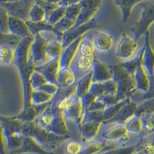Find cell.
<instances>
[{"label":"cell","mask_w":154,"mask_h":154,"mask_svg":"<svg viewBox=\"0 0 154 154\" xmlns=\"http://www.w3.org/2000/svg\"><path fill=\"white\" fill-rule=\"evenodd\" d=\"M96 25H97V21L95 19H93L91 21L81 25L79 26L73 27L69 31L64 32L63 40H62L63 47H66L71 42L75 40L76 38L83 36L86 32L94 29L96 26Z\"/></svg>","instance_id":"13"},{"label":"cell","mask_w":154,"mask_h":154,"mask_svg":"<svg viewBox=\"0 0 154 154\" xmlns=\"http://www.w3.org/2000/svg\"><path fill=\"white\" fill-rule=\"evenodd\" d=\"M136 145L137 152L142 154H154V140L148 136L141 137Z\"/></svg>","instance_id":"32"},{"label":"cell","mask_w":154,"mask_h":154,"mask_svg":"<svg viewBox=\"0 0 154 154\" xmlns=\"http://www.w3.org/2000/svg\"><path fill=\"white\" fill-rule=\"evenodd\" d=\"M3 128H2V125L0 122V154H5V147H4V143H3Z\"/></svg>","instance_id":"53"},{"label":"cell","mask_w":154,"mask_h":154,"mask_svg":"<svg viewBox=\"0 0 154 154\" xmlns=\"http://www.w3.org/2000/svg\"><path fill=\"white\" fill-rule=\"evenodd\" d=\"M145 50L143 53L142 65L150 79L154 76V50L150 43L149 32L145 34Z\"/></svg>","instance_id":"19"},{"label":"cell","mask_w":154,"mask_h":154,"mask_svg":"<svg viewBox=\"0 0 154 154\" xmlns=\"http://www.w3.org/2000/svg\"><path fill=\"white\" fill-rule=\"evenodd\" d=\"M131 100V98L126 99V100H123V101L118 102L117 103L114 104V105L106 107L105 110L103 112V116H102V123L103 122L109 120V119H112L116 114L117 113L119 110L121 109V108L124 105H126L128 102Z\"/></svg>","instance_id":"37"},{"label":"cell","mask_w":154,"mask_h":154,"mask_svg":"<svg viewBox=\"0 0 154 154\" xmlns=\"http://www.w3.org/2000/svg\"><path fill=\"white\" fill-rule=\"evenodd\" d=\"M34 36L23 38L22 42L16 48V58L14 64L18 67L23 85L24 93V106L23 110L32 106L31 94L32 92L30 85V77L35 70V64L29 56V48L33 42Z\"/></svg>","instance_id":"1"},{"label":"cell","mask_w":154,"mask_h":154,"mask_svg":"<svg viewBox=\"0 0 154 154\" xmlns=\"http://www.w3.org/2000/svg\"><path fill=\"white\" fill-rule=\"evenodd\" d=\"M63 49H64V47L61 41L53 39L48 43L47 48H46V54L49 60L60 58Z\"/></svg>","instance_id":"35"},{"label":"cell","mask_w":154,"mask_h":154,"mask_svg":"<svg viewBox=\"0 0 154 154\" xmlns=\"http://www.w3.org/2000/svg\"><path fill=\"white\" fill-rule=\"evenodd\" d=\"M54 96L42 90H32L31 94V104L33 106L42 105L52 103Z\"/></svg>","instance_id":"33"},{"label":"cell","mask_w":154,"mask_h":154,"mask_svg":"<svg viewBox=\"0 0 154 154\" xmlns=\"http://www.w3.org/2000/svg\"><path fill=\"white\" fill-rule=\"evenodd\" d=\"M106 146V142L94 139L83 143V146L79 154H99L104 151Z\"/></svg>","instance_id":"28"},{"label":"cell","mask_w":154,"mask_h":154,"mask_svg":"<svg viewBox=\"0 0 154 154\" xmlns=\"http://www.w3.org/2000/svg\"><path fill=\"white\" fill-rule=\"evenodd\" d=\"M23 38L10 32H0V46H9L16 48L22 42Z\"/></svg>","instance_id":"36"},{"label":"cell","mask_w":154,"mask_h":154,"mask_svg":"<svg viewBox=\"0 0 154 154\" xmlns=\"http://www.w3.org/2000/svg\"><path fill=\"white\" fill-rule=\"evenodd\" d=\"M152 118H153V122H154V112L152 113Z\"/></svg>","instance_id":"55"},{"label":"cell","mask_w":154,"mask_h":154,"mask_svg":"<svg viewBox=\"0 0 154 154\" xmlns=\"http://www.w3.org/2000/svg\"><path fill=\"white\" fill-rule=\"evenodd\" d=\"M135 154H142V153H140V152H136V153H135Z\"/></svg>","instance_id":"56"},{"label":"cell","mask_w":154,"mask_h":154,"mask_svg":"<svg viewBox=\"0 0 154 154\" xmlns=\"http://www.w3.org/2000/svg\"><path fill=\"white\" fill-rule=\"evenodd\" d=\"M106 86V95H114L116 96L117 94L118 90V86L117 82H116L114 79H111V80H108L106 82H104Z\"/></svg>","instance_id":"50"},{"label":"cell","mask_w":154,"mask_h":154,"mask_svg":"<svg viewBox=\"0 0 154 154\" xmlns=\"http://www.w3.org/2000/svg\"><path fill=\"white\" fill-rule=\"evenodd\" d=\"M9 18L8 11L4 6L0 5V32L7 33L9 32Z\"/></svg>","instance_id":"44"},{"label":"cell","mask_w":154,"mask_h":154,"mask_svg":"<svg viewBox=\"0 0 154 154\" xmlns=\"http://www.w3.org/2000/svg\"><path fill=\"white\" fill-rule=\"evenodd\" d=\"M134 79L137 85V90L143 92V93H147L150 88V78L144 69L142 63L136 70L134 75Z\"/></svg>","instance_id":"25"},{"label":"cell","mask_w":154,"mask_h":154,"mask_svg":"<svg viewBox=\"0 0 154 154\" xmlns=\"http://www.w3.org/2000/svg\"><path fill=\"white\" fill-rule=\"evenodd\" d=\"M137 5L142 9L140 18L133 29V36L137 39L149 32L154 24V0H143Z\"/></svg>","instance_id":"6"},{"label":"cell","mask_w":154,"mask_h":154,"mask_svg":"<svg viewBox=\"0 0 154 154\" xmlns=\"http://www.w3.org/2000/svg\"><path fill=\"white\" fill-rule=\"evenodd\" d=\"M89 92L93 93V94H94L97 98L103 97L106 94V86L104 82H93Z\"/></svg>","instance_id":"46"},{"label":"cell","mask_w":154,"mask_h":154,"mask_svg":"<svg viewBox=\"0 0 154 154\" xmlns=\"http://www.w3.org/2000/svg\"><path fill=\"white\" fill-rule=\"evenodd\" d=\"M47 82H49V81L41 72L36 71V70H34L30 77V85H31L32 90L39 89Z\"/></svg>","instance_id":"41"},{"label":"cell","mask_w":154,"mask_h":154,"mask_svg":"<svg viewBox=\"0 0 154 154\" xmlns=\"http://www.w3.org/2000/svg\"><path fill=\"white\" fill-rule=\"evenodd\" d=\"M82 37L76 38L69 46L64 48L60 57V69L71 67L72 62L78 53V49H79V44H80Z\"/></svg>","instance_id":"16"},{"label":"cell","mask_w":154,"mask_h":154,"mask_svg":"<svg viewBox=\"0 0 154 154\" xmlns=\"http://www.w3.org/2000/svg\"><path fill=\"white\" fill-rule=\"evenodd\" d=\"M21 132L24 137H30L33 138L44 149L52 152L54 149H57L63 142H65L70 137L59 136L49 130H44L42 128L35 126L33 122H23Z\"/></svg>","instance_id":"2"},{"label":"cell","mask_w":154,"mask_h":154,"mask_svg":"<svg viewBox=\"0 0 154 154\" xmlns=\"http://www.w3.org/2000/svg\"><path fill=\"white\" fill-rule=\"evenodd\" d=\"M9 32L22 38L33 36L26 24V21L9 16Z\"/></svg>","instance_id":"20"},{"label":"cell","mask_w":154,"mask_h":154,"mask_svg":"<svg viewBox=\"0 0 154 154\" xmlns=\"http://www.w3.org/2000/svg\"><path fill=\"white\" fill-rule=\"evenodd\" d=\"M137 152V145L133 144L126 146H122L117 149L104 150L99 154H135Z\"/></svg>","instance_id":"43"},{"label":"cell","mask_w":154,"mask_h":154,"mask_svg":"<svg viewBox=\"0 0 154 154\" xmlns=\"http://www.w3.org/2000/svg\"><path fill=\"white\" fill-rule=\"evenodd\" d=\"M95 51H96V49H95L93 41L88 38H85L83 35L80 44H79L77 55L89 56V57H95Z\"/></svg>","instance_id":"34"},{"label":"cell","mask_w":154,"mask_h":154,"mask_svg":"<svg viewBox=\"0 0 154 154\" xmlns=\"http://www.w3.org/2000/svg\"><path fill=\"white\" fill-rule=\"evenodd\" d=\"M0 122L3 128L4 137L7 140V146L11 150H16L21 146L24 136L21 132L23 122L13 117L0 116Z\"/></svg>","instance_id":"4"},{"label":"cell","mask_w":154,"mask_h":154,"mask_svg":"<svg viewBox=\"0 0 154 154\" xmlns=\"http://www.w3.org/2000/svg\"><path fill=\"white\" fill-rule=\"evenodd\" d=\"M35 0H19L13 2L2 3V5L8 11L9 16L28 21L29 19V12Z\"/></svg>","instance_id":"8"},{"label":"cell","mask_w":154,"mask_h":154,"mask_svg":"<svg viewBox=\"0 0 154 154\" xmlns=\"http://www.w3.org/2000/svg\"><path fill=\"white\" fill-rule=\"evenodd\" d=\"M100 136L104 140L109 141H115L122 144L121 147L125 146L124 144L130 140V133L126 130L123 124H113V126L102 131Z\"/></svg>","instance_id":"11"},{"label":"cell","mask_w":154,"mask_h":154,"mask_svg":"<svg viewBox=\"0 0 154 154\" xmlns=\"http://www.w3.org/2000/svg\"><path fill=\"white\" fill-rule=\"evenodd\" d=\"M138 103L130 100L126 105L121 108L120 110L114 116L112 119L103 122L102 126H107L110 124H125L126 121L136 114L138 107Z\"/></svg>","instance_id":"12"},{"label":"cell","mask_w":154,"mask_h":154,"mask_svg":"<svg viewBox=\"0 0 154 154\" xmlns=\"http://www.w3.org/2000/svg\"><path fill=\"white\" fill-rule=\"evenodd\" d=\"M58 84L61 89H68L76 83V75L72 67L60 68L57 77Z\"/></svg>","instance_id":"24"},{"label":"cell","mask_w":154,"mask_h":154,"mask_svg":"<svg viewBox=\"0 0 154 154\" xmlns=\"http://www.w3.org/2000/svg\"><path fill=\"white\" fill-rule=\"evenodd\" d=\"M97 99L96 96L94 94H93L92 93L89 92V93L86 94L85 96H83L82 97H81V100H82V106H83V109H84V112H86V109H88V107L91 105V103L93 101Z\"/></svg>","instance_id":"51"},{"label":"cell","mask_w":154,"mask_h":154,"mask_svg":"<svg viewBox=\"0 0 154 154\" xmlns=\"http://www.w3.org/2000/svg\"><path fill=\"white\" fill-rule=\"evenodd\" d=\"M81 12H82V6L79 3L69 5L66 8L65 17L74 20V21H76V19L79 16Z\"/></svg>","instance_id":"45"},{"label":"cell","mask_w":154,"mask_h":154,"mask_svg":"<svg viewBox=\"0 0 154 154\" xmlns=\"http://www.w3.org/2000/svg\"><path fill=\"white\" fill-rule=\"evenodd\" d=\"M93 83V75L92 70L82 76L76 82V91L75 94L79 97H82L89 93L92 84Z\"/></svg>","instance_id":"27"},{"label":"cell","mask_w":154,"mask_h":154,"mask_svg":"<svg viewBox=\"0 0 154 154\" xmlns=\"http://www.w3.org/2000/svg\"><path fill=\"white\" fill-rule=\"evenodd\" d=\"M66 6H63V5H60L58 6L56 9L48 15L47 19L46 21L51 25H55L57 24L60 21H61L63 18H65L66 16Z\"/></svg>","instance_id":"40"},{"label":"cell","mask_w":154,"mask_h":154,"mask_svg":"<svg viewBox=\"0 0 154 154\" xmlns=\"http://www.w3.org/2000/svg\"><path fill=\"white\" fill-rule=\"evenodd\" d=\"M102 3L103 0H81L79 4L82 6V12L76 19L74 27L79 26L94 19L93 17L101 7Z\"/></svg>","instance_id":"10"},{"label":"cell","mask_w":154,"mask_h":154,"mask_svg":"<svg viewBox=\"0 0 154 154\" xmlns=\"http://www.w3.org/2000/svg\"><path fill=\"white\" fill-rule=\"evenodd\" d=\"M152 98H154V76L152 79H150V88H149V91L144 93L140 99L142 100H145Z\"/></svg>","instance_id":"52"},{"label":"cell","mask_w":154,"mask_h":154,"mask_svg":"<svg viewBox=\"0 0 154 154\" xmlns=\"http://www.w3.org/2000/svg\"><path fill=\"white\" fill-rule=\"evenodd\" d=\"M92 72L93 82H103L113 79V74L110 65H108L96 58L93 60Z\"/></svg>","instance_id":"14"},{"label":"cell","mask_w":154,"mask_h":154,"mask_svg":"<svg viewBox=\"0 0 154 154\" xmlns=\"http://www.w3.org/2000/svg\"><path fill=\"white\" fill-rule=\"evenodd\" d=\"M16 58V48L0 46V63L9 65L14 63Z\"/></svg>","instance_id":"38"},{"label":"cell","mask_w":154,"mask_h":154,"mask_svg":"<svg viewBox=\"0 0 154 154\" xmlns=\"http://www.w3.org/2000/svg\"><path fill=\"white\" fill-rule=\"evenodd\" d=\"M106 104L101 98H97L95 101H93L91 105L88 107L86 111L89 112H103L106 109Z\"/></svg>","instance_id":"49"},{"label":"cell","mask_w":154,"mask_h":154,"mask_svg":"<svg viewBox=\"0 0 154 154\" xmlns=\"http://www.w3.org/2000/svg\"><path fill=\"white\" fill-rule=\"evenodd\" d=\"M125 126L126 130L130 134H142L143 133V127L141 119L140 116L137 115L133 116L130 119H128L125 123Z\"/></svg>","instance_id":"39"},{"label":"cell","mask_w":154,"mask_h":154,"mask_svg":"<svg viewBox=\"0 0 154 154\" xmlns=\"http://www.w3.org/2000/svg\"><path fill=\"white\" fill-rule=\"evenodd\" d=\"M149 38H150V41L154 40V32H153V35H149ZM152 47L154 50V46H152Z\"/></svg>","instance_id":"54"},{"label":"cell","mask_w":154,"mask_h":154,"mask_svg":"<svg viewBox=\"0 0 154 154\" xmlns=\"http://www.w3.org/2000/svg\"><path fill=\"white\" fill-rule=\"evenodd\" d=\"M143 0H114L116 5H119L123 12V22L129 21L134 6Z\"/></svg>","instance_id":"29"},{"label":"cell","mask_w":154,"mask_h":154,"mask_svg":"<svg viewBox=\"0 0 154 154\" xmlns=\"http://www.w3.org/2000/svg\"><path fill=\"white\" fill-rule=\"evenodd\" d=\"M57 39V37L53 32H41L34 35V40L29 48V56L32 59L35 66H40L49 60L46 54V48L50 41Z\"/></svg>","instance_id":"5"},{"label":"cell","mask_w":154,"mask_h":154,"mask_svg":"<svg viewBox=\"0 0 154 154\" xmlns=\"http://www.w3.org/2000/svg\"><path fill=\"white\" fill-rule=\"evenodd\" d=\"M154 112V98L149 100H142L140 103L138 104V107L136 111L135 115L140 116L143 114L153 113Z\"/></svg>","instance_id":"42"},{"label":"cell","mask_w":154,"mask_h":154,"mask_svg":"<svg viewBox=\"0 0 154 154\" xmlns=\"http://www.w3.org/2000/svg\"><path fill=\"white\" fill-rule=\"evenodd\" d=\"M102 128V123L92 121L86 123H81L79 126V131L85 142L94 140L96 136L99 134Z\"/></svg>","instance_id":"23"},{"label":"cell","mask_w":154,"mask_h":154,"mask_svg":"<svg viewBox=\"0 0 154 154\" xmlns=\"http://www.w3.org/2000/svg\"><path fill=\"white\" fill-rule=\"evenodd\" d=\"M56 108L52 103L47 108L37 116L33 123L35 126L42 128L44 130H49L54 121Z\"/></svg>","instance_id":"21"},{"label":"cell","mask_w":154,"mask_h":154,"mask_svg":"<svg viewBox=\"0 0 154 154\" xmlns=\"http://www.w3.org/2000/svg\"><path fill=\"white\" fill-rule=\"evenodd\" d=\"M83 146V143L77 141L71 140L67 143L66 146V154H79Z\"/></svg>","instance_id":"47"},{"label":"cell","mask_w":154,"mask_h":154,"mask_svg":"<svg viewBox=\"0 0 154 154\" xmlns=\"http://www.w3.org/2000/svg\"><path fill=\"white\" fill-rule=\"evenodd\" d=\"M113 79L117 82L118 90L116 97L118 101H123L131 98L133 93L137 91V85L134 76L121 65L120 63L111 66Z\"/></svg>","instance_id":"3"},{"label":"cell","mask_w":154,"mask_h":154,"mask_svg":"<svg viewBox=\"0 0 154 154\" xmlns=\"http://www.w3.org/2000/svg\"><path fill=\"white\" fill-rule=\"evenodd\" d=\"M35 70L41 72L49 82L58 84L57 77L60 70V58L49 60L43 65L35 67Z\"/></svg>","instance_id":"17"},{"label":"cell","mask_w":154,"mask_h":154,"mask_svg":"<svg viewBox=\"0 0 154 154\" xmlns=\"http://www.w3.org/2000/svg\"><path fill=\"white\" fill-rule=\"evenodd\" d=\"M144 50H145V45H143L140 49H139L137 53H136V54L130 60L120 63L121 65L123 66L128 72L131 73L132 75H134L136 70L140 66V64L142 63Z\"/></svg>","instance_id":"26"},{"label":"cell","mask_w":154,"mask_h":154,"mask_svg":"<svg viewBox=\"0 0 154 154\" xmlns=\"http://www.w3.org/2000/svg\"><path fill=\"white\" fill-rule=\"evenodd\" d=\"M94 59L95 57H89V56L76 55V56H75L73 60L74 66L79 72L87 74L88 72H89L92 70Z\"/></svg>","instance_id":"30"},{"label":"cell","mask_w":154,"mask_h":154,"mask_svg":"<svg viewBox=\"0 0 154 154\" xmlns=\"http://www.w3.org/2000/svg\"><path fill=\"white\" fill-rule=\"evenodd\" d=\"M48 13L46 9L42 7L40 4L35 2L29 12V20L33 23H41L46 21Z\"/></svg>","instance_id":"31"},{"label":"cell","mask_w":154,"mask_h":154,"mask_svg":"<svg viewBox=\"0 0 154 154\" xmlns=\"http://www.w3.org/2000/svg\"><path fill=\"white\" fill-rule=\"evenodd\" d=\"M49 131L55 133L59 136H63V137H71L69 129L66 123V119L63 115V112L59 111L56 109V115H55L54 121L50 127Z\"/></svg>","instance_id":"22"},{"label":"cell","mask_w":154,"mask_h":154,"mask_svg":"<svg viewBox=\"0 0 154 154\" xmlns=\"http://www.w3.org/2000/svg\"><path fill=\"white\" fill-rule=\"evenodd\" d=\"M93 42L96 51L106 53L110 52L113 48L114 37L108 32L96 31Z\"/></svg>","instance_id":"15"},{"label":"cell","mask_w":154,"mask_h":154,"mask_svg":"<svg viewBox=\"0 0 154 154\" xmlns=\"http://www.w3.org/2000/svg\"><path fill=\"white\" fill-rule=\"evenodd\" d=\"M28 152L36 154H55L52 151L44 149L33 138L30 137H24L21 146L19 147V149L12 151V153L22 154L28 153Z\"/></svg>","instance_id":"18"},{"label":"cell","mask_w":154,"mask_h":154,"mask_svg":"<svg viewBox=\"0 0 154 154\" xmlns=\"http://www.w3.org/2000/svg\"><path fill=\"white\" fill-rule=\"evenodd\" d=\"M139 49L138 39L129 34L122 35L116 48V56L120 60H130Z\"/></svg>","instance_id":"7"},{"label":"cell","mask_w":154,"mask_h":154,"mask_svg":"<svg viewBox=\"0 0 154 154\" xmlns=\"http://www.w3.org/2000/svg\"><path fill=\"white\" fill-rule=\"evenodd\" d=\"M75 24V21L72 20V19H69L68 18H63L61 21H60L56 25H55L56 28L58 30H60V32H62L63 34L66 32L69 31V29H71L72 28H73Z\"/></svg>","instance_id":"48"},{"label":"cell","mask_w":154,"mask_h":154,"mask_svg":"<svg viewBox=\"0 0 154 154\" xmlns=\"http://www.w3.org/2000/svg\"><path fill=\"white\" fill-rule=\"evenodd\" d=\"M63 113L66 119L74 121L79 126L82 123V116L84 113L80 97L76 94L71 96L65 108L63 109Z\"/></svg>","instance_id":"9"}]
</instances>
